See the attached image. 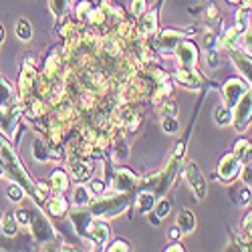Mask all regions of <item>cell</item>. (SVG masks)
I'll return each instance as SVG.
<instances>
[{"label": "cell", "mask_w": 252, "mask_h": 252, "mask_svg": "<svg viewBox=\"0 0 252 252\" xmlns=\"http://www.w3.org/2000/svg\"><path fill=\"white\" fill-rule=\"evenodd\" d=\"M133 198H135L133 192H113L109 196L105 192L95 202H89L87 210L97 220H111L121 216L125 210H129L133 204Z\"/></svg>", "instance_id": "6da1fadb"}, {"label": "cell", "mask_w": 252, "mask_h": 252, "mask_svg": "<svg viewBox=\"0 0 252 252\" xmlns=\"http://www.w3.org/2000/svg\"><path fill=\"white\" fill-rule=\"evenodd\" d=\"M141 178L129 170V167H117V170L109 172V184L107 190L109 192H137Z\"/></svg>", "instance_id": "7a4b0ae2"}, {"label": "cell", "mask_w": 252, "mask_h": 252, "mask_svg": "<svg viewBox=\"0 0 252 252\" xmlns=\"http://www.w3.org/2000/svg\"><path fill=\"white\" fill-rule=\"evenodd\" d=\"M250 123H252V87L232 107V125H234L236 133H244Z\"/></svg>", "instance_id": "3957f363"}, {"label": "cell", "mask_w": 252, "mask_h": 252, "mask_svg": "<svg viewBox=\"0 0 252 252\" xmlns=\"http://www.w3.org/2000/svg\"><path fill=\"white\" fill-rule=\"evenodd\" d=\"M182 170H184L186 182L190 184V188H192L194 196H196L198 200H204V198L208 196V180H206L204 174L200 172L198 163H196V161H186Z\"/></svg>", "instance_id": "277c9868"}, {"label": "cell", "mask_w": 252, "mask_h": 252, "mask_svg": "<svg viewBox=\"0 0 252 252\" xmlns=\"http://www.w3.org/2000/svg\"><path fill=\"white\" fill-rule=\"evenodd\" d=\"M248 89H250V87H248V81H246V79H240V77H230V79H226V81L222 83V87H220L222 97H224V105L232 109L234 105H236V101H238Z\"/></svg>", "instance_id": "5b68a950"}, {"label": "cell", "mask_w": 252, "mask_h": 252, "mask_svg": "<svg viewBox=\"0 0 252 252\" xmlns=\"http://www.w3.org/2000/svg\"><path fill=\"white\" fill-rule=\"evenodd\" d=\"M31 230H32V236L38 244H51L55 238H57V232H55V228L51 226V222L47 220L45 214H40V212H34L32 218H31Z\"/></svg>", "instance_id": "8992f818"}, {"label": "cell", "mask_w": 252, "mask_h": 252, "mask_svg": "<svg viewBox=\"0 0 252 252\" xmlns=\"http://www.w3.org/2000/svg\"><path fill=\"white\" fill-rule=\"evenodd\" d=\"M240 172H242V161L232 154H226L220 163H218V172H216V178L222 182V184H232L234 180L240 178Z\"/></svg>", "instance_id": "52a82bcc"}, {"label": "cell", "mask_w": 252, "mask_h": 252, "mask_svg": "<svg viewBox=\"0 0 252 252\" xmlns=\"http://www.w3.org/2000/svg\"><path fill=\"white\" fill-rule=\"evenodd\" d=\"M192 32L196 31H176V29H163L161 32H158V38H156V43L159 47L161 53H174L176 47L182 43L184 38H188Z\"/></svg>", "instance_id": "ba28073f"}, {"label": "cell", "mask_w": 252, "mask_h": 252, "mask_svg": "<svg viewBox=\"0 0 252 252\" xmlns=\"http://www.w3.org/2000/svg\"><path fill=\"white\" fill-rule=\"evenodd\" d=\"M109 236H111V228H109V224L105 222V220H97V218H93V222L89 224L87 232H85V238L93 244L95 250H97V248L103 250L105 246H107Z\"/></svg>", "instance_id": "9c48e42d"}, {"label": "cell", "mask_w": 252, "mask_h": 252, "mask_svg": "<svg viewBox=\"0 0 252 252\" xmlns=\"http://www.w3.org/2000/svg\"><path fill=\"white\" fill-rule=\"evenodd\" d=\"M163 4V0H158V2L148 8L141 16H139V25L137 31L141 36H152L154 32H158V23H159V8Z\"/></svg>", "instance_id": "30bf717a"}, {"label": "cell", "mask_w": 252, "mask_h": 252, "mask_svg": "<svg viewBox=\"0 0 252 252\" xmlns=\"http://www.w3.org/2000/svg\"><path fill=\"white\" fill-rule=\"evenodd\" d=\"M174 53H176V57H178V65H180V67H184V69H196L200 51H198V47L192 43V40L184 38L182 43L176 47Z\"/></svg>", "instance_id": "8fae6325"}, {"label": "cell", "mask_w": 252, "mask_h": 252, "mask_svg": "<svg viewBox=\"0 0 252 252\" xmlns=\"http://www.w3.org/2000/svg\"><path fill=\"white\" fill-rule=\"evenodd\" d=\"M156 192L152 190H145V188H141V190H137L135 198H133V206H135V212L139 216H145V214H150L154 206H156Z\"/></svg>", "instance_id": "7c38bea8"}, {"label": "cell", "mask_w": 252, "mask_h": 252, "mask_svg": "<svg viewBox=\"0 0 252 252\" xmlns=\"http://www.w3.org/2000/svg\"><path fill=\"white\" fill-rule=\"evenodd\" d=\"M196 214L192 212L190 208H182L180 212H178V218H176V228L180 230V234H192L194 230H196Z\"/></svg>", "instance_id": "4fadbf2b"}, {"label": "cell", "mask_w": 252, "mask_h": 252, "mask_svg": "<svg viewBox=\"0 0 252 252\" xmlns=\"http://www.w3.org/2000/svg\"><path fill=\"white\" fill-rule=\"evenodd\" d=\"M230 59L234 61V65L240 69V73L244 75V79L252 85V57L248 53H240L236 49H230Z\"/></svg>", "instance_id": "5bb4252c"}, {"label": "cell", "mask_w": 252, "mask_h": 252, "mask_svg": "<svg viewBox=\"0 0 252 252\" xmlns=\"http://www.w3.org/2000/svg\"><path fill=\"white\" fill-rule=\"evenodd\" d=\"M230 200H232L236 206L240 208H246L250 202H252V192H250V188L242 182L238 186H232L230 188Z\"/></svg>", "instance_id": "9a60e30c"}, {"label": "cell", "mask_w": 252, "mask_h": 252, "mask_svg": "<svg viewBox=\"0 0 252 252\" xmlns=\"http://www.w3.org/2000/svg\"><path fill=\"white\" fill-rule=\"evenodd\" d=\"M69 176L65 174V170H61V167H59V170H55L53 174H51V192L57 196V194H65L67 190H69Z\"/></svg>", "instance_id": "2e32d148"}, {"label": "cell", "mask_w": 252, "mask_h": 252, "mask_svg": "<svg viewBox=\"0 0 252 252\" xmlns=\"http://www.w3.org/2000/svg\"><path fill=\"white\" fill-rule=\"evenodd\" d=\"M14 101V91H12V85L0 75V107H12Z\"/></svg>", "instance_id": "e0dca14e"}, {"label": "cell", "mask_w": 252, "mask_h": 252, "mask_svg": "<svg viewBox=\"0 0 252 252\" xmlns=\"http://www.w3.org/2000/svg\"><path fill=\"white\" fill-rule=\"evenodd\" d=\"M71 174H73L75 180L85 182V180H89V176H91V165H89L85 159H75V161L71 163Z\"/></svg>", "instance_id": "ac0fdd59"}, {"label": "cell", "mask_w": 252, "mask_h": 252, "mask_svg": "<svg viewBox=\"0 0 252 252\" xmlns=\"http://www.w3.org/2000/svg\"><path fill=\"white\" fill-rule=\"evenodd\" d=\"M91 192H89V188L87 186H83V184H79L75 190H73V204L77 206V208H87L89 206V202H91Z\"/></svg>", "instance_id": "d6986e66"}, {"label": "cell", "mask_w": 252, "mask_h": 252, "mask_svg": "<svg viewBox=\"0 0 252 252\" xmlns=\"http://www.w3.org/2000/svg\"><path fill=\"white\" fill-rule=\"evenodd\" d=\"M14 32H16V38H20L23 43H29L32 38V25L27 18H18L14 23Z\"/></svg>", "instance_id": "ffe728a7"}, {"label": "cell", "mask_w": 252, "mask_h": 252, "mask_svg": "<svg viewBox=\"0 0 252 252\" xmlns=\"http://www.w3.org/2000/svg\"><path fill=\"white\" fill-rule=\"evenodd\" d=\"M234 156L242 161V165L244 163H248L250 161V158H252V145H250V141L248 139H238L236 141V145H234Z\"/></svg>", "instance_id": "44dd1931"}, {"label": "cell", "mask_w": 252, "mask_h": 252, "mask_svg": "<svg viewBox=\"0 0 252 252\" xmlns=\"http://www.w3.org/2000/svg\"><path fill=\"white\" fill-rule=\"evenodd\" d=\"M172 212V202L167 198H161V200H156V206H154V216L152 218V224H158L159 220H163L167 214Z\"/></svg>", "instance_id": "7402d4cb"}, {"label": "cell", "mask_w": 252, "mask_h": 252, "mask_svg": "<svg viewBox=\"0 0 252 252\" xmlns=\"http://www.w3.org/2000/svg\"><path fill=\"white\" fill-rule=\"evenodd\" d=\"M47 210H49V214H53V216H65L67 210H69V204H67L65 198H63V194H57V198H53L49 202Z\"/></svg>", "instance_id": "603a6c76"}, {"label": "cell", "mask_w": 252, "mask_h": 252, "mask_svg": "<svg viewBox=\"0 0 252 252\" xmlns=\"http://www.w3.org/2000/svg\"><path fill=\"white\" fill-rule=\"evenodd\" d=\"M32 156L38 161H49L51 159V152H49V143H45L40 137H36L32 141Z\"/></svg>", "instance_id": "cb8c5ba5"}, {"label": "cell", "mask_w": 252, "mask_h": 252, "mask_svg": "<svg viewBox=\"0 0 252 252\" xmlns=\"http://www.w3.org/2000/svg\"><path fill=\"white\" fill-rule=\"evenodd\" d=\"M0 230L6 234V236H14L16 230H18V220L14 214H6L2 216V220H0Z\"/></svg>", "instance_id": "d4e9b609"}, {"label": "cell", "mask_w": 252, "mask_h": 252, "mask_svg": "<svg viewBox=\"0 0 252 252\" xmlns=\"http://www.w3.org/2000/svg\"><path fill=\"white\" fill-rule=\"evenodd\" d=\"M214 119L218 125H232V109L226 107V105L222 103L220 107L214 111Z\"/></svg>", "instance_id": "484cf974"}, {"label": "cell", "mask_w": 252, "mask_h": 252, "mask_svg": "<svg viewBox=\"0 0 252 252\" xmlns=\"http://www.w3.org/2000/svg\"><path fill=\"white\" fill-rule=\"evenodd\" d=\"M49 6L53 10V14L57 16V20L61 23L63 16L67 14V8H69V0H49Z\"/></svg>", "instance_id": "4316f807"}, {"label": "cell", "mask_w": 252, "mask_h": 252, "mask_svg": "<svg viewBox=\"0 0 252 252\" xmlns=\"http://www.w3.org/2000/svg\"><path fill=\"white\" fill-rule=\"evenodd\" d=\"M161 131L165 135H174L180 131V121L176 117H161Z\"/></svg>", "instance_id": "83f0119b"}, {"label": "cell", "mask_w": 252, "mask_h": 252, "mask_svg": "<svg viewBox=\"0 0 252 252\" xmlns=\"http://www.w3.org/2000/svg\"><path fill=\"white\" fill-rule=\"evenodd\" d=\"M105 250H109V252H129V250H133V246H131L129 240H125V238H115L113 242H109V246Z\"/></svg>", "instance_id": "f1b7e54d"}, {"label": "cell", "mask_w": 252, "mask_h": 252, "mask_svg": "<svg viewBox=\"0 0 252 252\" xmlns=\"http://www.w3.org/2000/svg\"><path fill=\"white\" fill-rule=\"evenodd\" d=\"M206 65L210 69H218L220 67V55L216 49H206Z\"/></svg>", "instance_id": "f546056e"}, {"label": "cell", "mask_w": 252, "mask_h": 252, "mask_svg": "<svg viewBox=\"0 0 252 252\" xmlns=\"http://www.w3.org/2000/svg\"><path fill=\"white\" fill-rule=\"evenodd\" d=\"M89 188V192L93 194V196H101V194H105V192H107V184H105L103 180H91V184L87 186Z\"/></svg>", "instance_id": "4dcf8cb0"}, {"label": "cell", "mask_w": 252, "mask_h": 252, "mask_svg": "<svg viewBox=\"0 0 252 252\" xmlns=\"http://www.w3.org/2000/svg\"><path fill=\"white\" fill-rule=\"evenodd\" d=\"M161 117H176L178 115V105L170 99V101H163L161 103Z\"/></svg>", "instance_id": "1f68e13d"}, {"label": "cell", "mask_w": 252, "mask_h": 252, "mask_svg": "<svg viewBox=\"0 0 252 252\" xmlns=\"http://www.w3.org/2000/svg\"><path fill=\"white\" fill-rule=\"evenodd\" d=\"M145 10H148V0H131V14L139 18Z\"/></svg>", "instance_id": "d6a6232c"}, {"label": "cell", "mask_w": 252, "mask_h": 252, "mask_svg": "<svg viewBox=\"0 0 252 252\" xmlns=\"http://www.w3.org/2000/svg\"><path fill=\"white\" fill-rule=\"evenodd\" d=\"M25 194H27V192H25V188H23V186H18V184L8 188V198H10L12 202H20Z\"/></svg>", "instance_id": "836d02e7"}, {"label": "cell", "mask_w": 252, "mask_h": 252, "mask_svg": "<svg viewBox=\"0 0 252 252\" xmlns=\"http://www.w3.org/2000/svg\"><path fill=\"white\" fill-rule=\"evenodd\" d=\"M31 218H32V212H29V210H18V212H16V220L20 224H25V226L31 224Z\"/></svg>", "instance_id": "e575fe53"}, {"label": "cell", "mask_w": 252, "mask_h": 252, "mask_svg": "<svg viewBox=\"0 0 252 252\" xmlns=\"http://www.w3.org/2000/svg\"><path fill=\"white\" fill-rule=\"evenodd\" d=\"M244 49H246V53H252V27L244 34Z\"/></svg>", "instance_id": "d590c367"}, {"label": "cell", "mask_w": 252, "mask_h": 252, "mask_svg": "<svg viewBox=\"0 0 252 252\" xmlns=\"http://www.w3.org/2000/svg\"><path fill=\"white\" fill-rule=\"evenodd\" d=\"M165 250H167V252H176V250H180V252H182V250H184V246H182V242H174V244L167 246Z\"/></svg>", "instance_id": "8d00e7d4"}, {"label": "cell", "mask_w": 252, "mask_h": 252, "mask_svg": "<svg viewBox=\"0 0 252 252\" xmlns=\"http://www.w3.org/2000/svg\"><path fill=\"white\" fill-rule=\"evenodd\" d=\"M2 40H4V27L0 25V45H2Z\"/></svg>", "instance_id": "74e56055"}]
</instances>
